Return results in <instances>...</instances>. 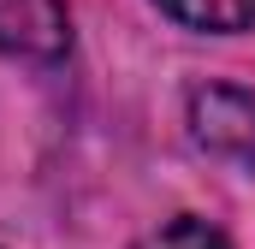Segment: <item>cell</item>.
I'll list each match as a JSON object with an SVG mask.
<instances>
[{
  "label": "cell",
  "mask_w": 255,
  "mask_h": 249,
  "mask_svg": "<svg viewBox=\"0 0 255 249\" xmlns=\"http://www.w3.org/2000/svg\"><path fill=\"white\" fill-rule=\"evenodd\" d=\"M190 130L196 142L220 160L255 166V95L232 89V83H208L190 95Z\"/></svg>",
  "instance_id": "obj_1"
},
{
  "label": "cell",
  "mask_w": 255,
  "mask_h": 249,
  "mask_svg": "<svg viewBox=\"0 0 255 249\" xmlns=\"http://www.w3.org/2000/svg\"><path fill=\"white\" fill-rule=\"evenodd\" d=\"M0 54L54 65L71 54V6L65 0H0Z\"/></svg>",
  "instance_id": "obj_2"
},
{
  "label": "cell",
  "mask_w": 255,
  "mask_h": 249,
  "mask_svg": "<svg viewBox=\"0 0 255 249\" xmlns=\"http://www.w3.org/2000/svg\"><path fill=\"white\" fill-rule=\"evenodd\" d=\"M172 24L202 30V36H244L255 30V0H154Z\"/></svg>",
  "instance_id": "obj_3"
},
{
  "label": "cell",
  "mask_w": 255,
  "mask_h": 249,
  "mask_svg": "<svg viewBox=\"0 0 255 249\" xmlns=\"http://www.w3.org/2000/svg\"><path fill=\"white\" fill-rule=\"evenodd\" d=\"M130 249H232V238H226L214 220H202V214H172V220H160L154 232H142Z\"/></svg>",
  "instance_id": "obj_4"
}]
</instances>
